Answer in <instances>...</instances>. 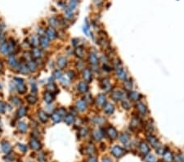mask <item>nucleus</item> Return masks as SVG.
<instances>
[{
  "mask_svg": "<svg viewBox=\"0 0 184 162\" xmlns=\"http://www.w3.org/2000/svg\"><path fill=\"white\" fill-rule=\"evenodd\" d=\"M39 42H40V44L43 48H47L49 44V42H48V39L47 37L45 36H42L39 38Z\"/></svg>",
  "mask_w": 184,
  "mask_h": 162,
  "instance_id": "nucleus-29",
  "label": "nucleus"
},
{
  "mask_svg": "<svg viewBox=\"0 0 184 162\" xmlns=\"http://www.w3.org/2000/svg\"><path fill=\"white\" fill-rule=\"evenodd\" d=\"M27 129V126L25 124V123L23 122H21V123H19V130L20 131H21V132H26V130Z\"/></svg>",
  "mask_w": 184,
  "mask_h": 162,
  "instance_id": "nucleus-37",
  "label": "nucleus"
},
{
  "mask_svg": "<svg viewBox=\"0 0 184 162\" xmlns=\"http://www.w3.org/2000/svg\"><path fill=\"white\" fill-rule=\"evenodd\" d=\"M88 61L93 66H97V64H98V58H97L96 54H94V53H90V54H89Z\"/></svg>",
  "mask_w": 184,
  "mask_h": 162,
  "instance_id": "nucleus-18",
  "label": "nucleus"
},
{
  "mask_svg": "<svg viewBox=\"0 0 184 162\" xmlns=\"http://www.w3.org/2000/svg\"><path fill=\"white\" fill-rule=\"evenodd\" d=\"M40 51H39V49L36 48V49H34V56L35 57H40Z\"/></svg>",
  "mask_w": 184,
  "mask_h": 162,
  "instance_id": "nucleus-48",
  "label": "nucleus"
},
{
  "mask_svg": "<svg viewBox=\"0 0 184 162\" xmlns=\"http://www.w3.org/2000/svg\"><path fill=\"white\" fill-rule=\"evenodd\" d=\"M101 88H102V89L105 90L106 92H109L111 89V85L110 83V80H109V79L105 78L101 81Z\"/></svg>",
  "mask_w": 184,
  "mask_h": 162,
  "instance_id": "nucleus-11",
  "label": "nucleus"
},
{
  "mask_svg": "<svg viewBox=\"0 0 184 162\" xmlns=\"http://www.w3.org/2000/svg\"><path fill=\"white\" fill-rule=\"evenodd\" d=\"M116 75L118 79H120V80H123V81L127 80V73L124 71V69L122 67V66L116 67Z\"/></svg>",
  "mask_w": 184,
  "mask_h": 162,
  "instance_id": "nucleus-3",
  "label": "nucleus"
},
{
  "mask_svg": "<svg viewBox=\"0 0 184 162\" xmlns=\"http://www.w3.org/2000/svg\"><path fill=\"white\" fill-rule=\"evenodd\" d=\"M87 162H97V160L95 158V157L91 156V157H89V158L87 160Z\"/></svg>",
  "mask_w": 184,
  "mask_h": 162,
  "instance_id": "nucleus-49",
  "label": "nucleus"
},
{
  "mask_svg": "<svg viewBox=\"0 0 184 162\" xmlns=\"http://www.w3.org/2000/svg\"><path fill=\"white\" fill-rule=\"evenodd\" d=\"M77 0H71L68 4V8L69 9H71V10H73L74 8H75L76 6H77Z\"/></svg>",
  "mask_w": 184,
  "mask_h": 162,
  "instance_id": "nucleus-33",
  "label": "nucleus"
},
{
  "mask_svg": "<svg viewBox=\"0 0 184 162\" xmlns=\"http://www.w3.org/2000/svg\"><path fill=\"white\" fill-rule=\"evenodd\" d=\"M52 119L55 123H58V122H60L61 120H62V115L59 114L58 112H55L52 115Z\"/></svg>",
  "mask_w": 184,
  "mask_h": 162,
  "instance_id": "nucleus-30",
  "label": "nucleus"
},
{
  "mask_svg": "<svg viewBox=\"0 0 184 162\" xmlns=\"http://www.w3.org/2000/svg\"><path fill=\"white\" fill-rule=\"evenodd\" d=\"M44 100H45V102L47 103H51L53 102L54 100V97L52 95V92H45V94H44Z\"/></svg>",
  "mask_w": 184,
  "mask_h": 162,
  "instance_id": "nucleus-25",
  "label": "nucleus"
},
{
  "mask_svg": "<svg viewBox=\"0 0 184 162\" xmlns=\"http://www.w3.org/2000/svg\"><path fill=\"white\" fill-rule=\"evenodd\" d=\"M19 149H21L23 152H26L27 151V148H26V146H25V145H22V144H19Z\"/></svg>",
  "mask_w": 184,
  "mask_h": 162,
  "instance_id": "nucleus-47",
  "label": "nucleus"
},
{
  "mask_svg": "<svg viewBox=\"0 0 184 162\" xmlns=\"http://www.w3.org/2000/svg\"><path fill=\"white\" fill-rule=\"evenodd\" d=\"M136 108L137 111H138V113L142 115H145L147 113V106L142 102H138L136 105Z\"/></svg>",
  "mask_w": 184,
  "mask_h": 162,
  "instance_id": "nucleus-7",
  "label": "nucleus"
},
{
  "mask_svg": "<svg viewBox=\"0 0 184 162\" xmlns=\"http://www.w3.org/2000/svg\"><path fill=\"white\" fill-rule=\"evenodd\" d=\"M122 106H123L124 109H125V110L128 111V110H129V109L131 108V104L129 103L128 101L124 100V101L122 102Z\"/></svg>",
  "mask_w": 184,
  "mask_h": 162,
  "instance_id": "nucleus-36",
  "label": "nucleus"
},
{
  "mask_svg": "<svg viewBox=\"0 0 184 162\" xmlns=\"http://www.w3.org/2000/svg\"><path fill=\"white\" fill-rule=\"evenodd\" d=\"M182 158H183V161H184V156H182Z\"/></svg>",
  "mask_w": 184,
  "mask_h": 162,
  "instance_id": "nucleus-54",
  "label": "nucleus"
},
{
  "mask_svg": "<svg viewBox=\"0 0 184 162\" xmlns=\"http://www.w3.org/2000/svg\"><path fill=\"white\" fill-rule=\"evenodd\" d=\"M0 50H1L2 52L6 53L8 51V47L7 45V43H3L1 45V48H0Z\"/></svg>",
  "mask_w": 184,
  "mask_h": 162,
  "instance_id": "nucleus-39",
  "label": "nucleus"
},
{
  "mask_svg": "<svg viewBox=\"0 0 184 162\" xmlns=\"http://www.w3.org/2000/svg\"><path fill=\"white\" fill-rule=\"evenodd\" d=\"M146 129L149 132V133H151L154 129V126H153V123L152 121H149L148 123H147L146 125H145Z\"/></svg>",
  "mask_w": 184,
  "mask_h": 162,
  "instance_id": "nucleus-34",
  "label": "nucleus"
},
{
  "mask_svg": "<svg viewBox=\"0 0 184 162\" xmlns=\"http://www.w3.org/2000/svg\"><path fill=\"white\" fill-rule=\"evenodd\" d=\"M62 83H63L64 85H69L70 84V81L67 80V79H66V78H63L62 80Z\"/></svg>",
  "mask_w": 184,
  "mask_h": 162,
  "instance_id": "nucleus-46",
  "label": "nucleus"
},
{
  "mask_svg": "<svg viewBox=\"0 0 184 162\" xmlns=\"http://www.w3.org/2000/svg\"><path fill=\"white\" fill-rule=\"evenodd\" d=\"M76 107H77V109L79 111H83L84 110L87 108V104H86V102L83 101V100H79L76 103Z\"/></svg>",
  "mask_w": 184,
  "mask_h": 162,
  "instance_id": "nucleus-20",
  "label": "nucleus"
},
{
  "mask_svg": "<svg viewBox=\"0 0 184 162\" xmlns=\"http://www.w3.org/2000/svg\"><path fill=\"white\" fill-rule=\"evenodd\" d=\"M39 118L43 123H45L48 120V115L47 113L45 111H39Z\"/></svg>",
  "mask_w": 184,
  "mask_h": 162,
  "instance_id": "nucleus-22",
  "label": "nucleus"
},
{
  "mask_svg": "<svg viewBox=\"0 0 184 162\" xmlns=\"http://www.w3.org/2000/svg\"><path fill=\"white\" fill-rule=\"evenodd\" d=\"M26 108L25 107H21V108H20V110H19V111H18V115L20 116V117H21V116H23V115H25V114H26Z\"/></svg>",
  "mask_w": 184,
  "mask_h": 162,
  "instance_id": "nucleus-41",
  "label": "nucleus"
},
{
  "mask_svg": "<svg viewBox=\"0 0 184 162\" xmlns=\"http://www.w3.org/2000/svg\"><path fill=\"white\" fill-rule=\"evenodd\" d=\"M147 140L149 142V144H150L151 146H152L153 147H156L158 146V144H159L158 138L156 136H154L152 134L148 135L147 137Z\"/></svg>",
  "mask_w": 184,
  "mask_h": 162,
  "instance_id": "nucleus-13",
  "label": "nucleus"
},
{
  "mask_svg": "<svg viewBox=\"0 0 184 162\" xmlns=\"http://www.w3.org/2000/svg\"><path fill=\"white\" fill-rule=\"evenodd\" d=\"M2 149L4 152L7 153V152H9L10 151H11L12 147H11V146H10V144L8 143V142H4V143L2 144Z\"/></svg>",
  "mask_w": 184,
  "mask_h": 162,
  "instance_id": "nucleus-31",
  "label": "nucleus"
},
{
  "mask_svg": "<svg viewBox=\"0 0 184 162\" xmlns=\"http://www.w3.org/2000/svg\"><path fill=\"white\" fill-rule=\"evenodd\" d=\"M124 97V92L120 90H116L111 92V98L114 102H119L121 101Z\"/></svg>",
  "mask_w": 184,
  "mask_h": 162,
  "instance_id": "nucleus-5",
  "label": "nucleus"
},
{
  "mask_svg": "<svg viewBox=\"0 0 184 162\" xmlns=\"http://www.w3.org/2000/svg\"><path fill=\"white\" fill-rule=\"evenodd\" d=\"M0 111L1 112L4 111V106L3 104V102H0Z\"/></svg>",
  "mask_w": 184,
  "mask_h": 162,
  "instance_id": "nucleus-51",
  "label": "nucleus"
},
{
  "mask_svg": "<svg viewBox=\"0 0 184 162\" xmlns=\"http://www.w3.org/2000/svg\"><path fill=\"white\" fill-rule=\"evenodd\" d=\"M86 152L88 155H93L96 152V148L93 144H88L86 147Z\"/></svg>",
  "mask_w": 184,
  "mask_h": 162,
  "instance_id": "nucleus-27",
  "label": "nucleus"
},
{
  "mask_svg": "<svg viewBox=\"0 0 184 162\" xmlns=\"http://www.w3.org/2000/svg\"><path fill=\"white\" fill-rule=\"evenodd\" d=\"M106 102V94H104V93H100V94H98L97 97V99H96V103L97 105L99 106H103L104 104Z\"/></svg>",
  "mask_w": 184,
  "mask_h": 162,
  "instance_id": "nucleus-12",
  "label": "nucleus"
},
{
  "mask_svg": "<svg viewBox=\"0 0 184 162\" xmlns=\"http://www.w3.org/2000/svg\"><path fill=\"white\" fill-rule=\"evenodd\" d=\"M139 150H140V152L142 155L147 156L150 152V147L145 142H141L139 143Z\"/></svg>",
  "mask_w": 184,
  "mask_h": 162,
  "instance_id": "nucleus-6",
  "label": "nucleus"
},
{
  "mask_svg": "<svg viewBox=\"0 0 184 162\" xmlns=\"http://www.w3.org/2000/svg\"><path fill=\"white\" fill-rule=\"evenodd\" d=\"M104 132L102 129H97L96 130H94L93 133V139L94 140H96V141H99V140H101L103 136H104Z\"/></svg>",
  "mask_w": 184,
  "mask_h": 162,
  "instance_id": "nucleus-10",
  "label": "nucleus"
},
{
  "mask_svg": "<svg viewBox=\"0 0 184 162\" xmlns=\"http://www.w3.org/2000/svg\"><path fill=\"white\" fill-rule=\"evenodd\" d=\"M102 162H112V161H111V159H109V158H107V157H106V158H103V159H102Z\"/></svg>",
  "mask_w": 184,
  "mask_h": 162,
  "instance_id": "nucleus-50",
  "label": "nucleus"
},
{
  "mask_svg": "<svg viewBox=\"0 0 184 162\" xmlns=\"http://www.w3.org/2000/svg\"><path fill=\"white\" fill-rule=\"evenodd\" d=\"M74 53H75V55L77 57L82 58L83 57V49L82 48H77L75 50H74Z\"/></svg>",
  "mask_w": 184,
  "mask_h": 162,
  "instance_id": "nucleus-32",
  "label": "nucleus"
},
{
  "mask_svg": "<svg viewBox=\"0 0 184 162\" xmlns=\"http://www.w3.org/2000/svg\"><path fill=\"white\" fill-rule=\"evenodd\" d=\"M124 88L127 90V91H131L132 88H133V81L131 80H124Z\"/></svg>",
  "mask_w": 184,
  "mask_h": 162,
  "instance_id": "nucleus-26",
  "label": "nucleus"
},
{
  "mask_svg": "<svg viewBox=\"0 0 184 162\" xmlns=\"http://www.w3.org/2000/svg\"><path fill=\"white\" fill-rule=\"evenodd\" d=\"M102 2H103V0H94V3H95L97 5L102 4Z\"/></svg>",
  "mask_w": 184,
  "mask_h": 162,
  "instance_id": "nucleus-52",
  "label": "nucleus"
},
{
  "mask_svg": "<svg viewBox=\"0 0 184 162\" xmlns=\"http://www.w3.org/2000/svg\"><path fill=\"white\" fill-rule=\"evenodd\" d=\"M128 98L133 102H137L141 99L142 95L139 92H136V91H129L128 92Z\"/></svg>",
  "mask_w": 184,
  "mask_h": 162,
  "instance_id": "nucleus-8",
  "label": "nucleus"
},
{
  "mask_svg": "<svg viewBox=\"0 0 184 162\" xmlns=\"http://www.w3.org/2000/svg\"><path fill=\"white\" fill-rule=\"evenodd\" d=\"M46 34H47V37L50 39H54L57 37V33L52 28H48L46 30Z\"/></svg>",
  "mask_w": 184,
  "mask_h": 162,
  "instance_id": "nucleus-19",
  "label": "nucleus"
},
{
  "mask_svg": "<svg viewBox=\"0 0 184 162\" xmlns=\"http://www.w3.org/2000/svg\"><path fill=\"white\" fill-rule=\"evenodd\" d=\"M145 161L146 162H156V157L154 156L153 155L147 154V156H146V158H145Z\"/></svg>",
  "mask_w": 184,
  "mask_h": 162,
  "instance_id": "nucleus-35",
  "label": "nucleus"
},
{
  "mask_svg": "<svg viewBox=\"0 0 184 162\" xmlns=\"http://www.w3.org/2000/svg\"><path fill=\"white\" fill-rule=\"evenodd\" d=\"M102 107H103V111L106 115H112L114 111H115V106L111 102H106Z\"/></svg>",
  "mask_w": 184,
  "mask_h": 162,
  "instance_id": "nucleus-4",
  "label": "nucleus"
},
{
  "mask_svg": "<svg viewBox=\"0 0 184 162\" xmlns=\"http://www.w3.org/2000/svg\"><path fill=\"white\" fill-rule=\"evenodd\" d=\"M105 133L107 137L111 140H115L118 137V131L113 126H109L105 129Z\"/></svg>",
  "mask_w": 184,
  "mask_h": 162,
  "instance_id": "nucleus-2",
  "label": "nucleus"
},
{
  "mask_svg": "<svg viewBox=\"0 0 184 162\" xmlns=\"http://www.w3.org/2000/svg\"><path fill=\"white\" fill-rule=\"evenodd\" d=\"M120 141L124 146H128L130 143V136L127 133H122L120 135Z\"/></svg>",
  "mask_w": 184,
  "mask_h": 162,
  "instance_id": "nucleus-9",
  "label": "nucleus"
},
{
  "mask_svg": "<svg viewBox=\"0 0 184 162\" xmlns=\"http://www.w3.org/2000/svg\"><path fill=\"white\" fill-rule=\"evenodd\" d=\"M50 24H51V26H52V27H56V26H57V25H58V21L55 18V17H53V18H51L50 19Z\"/></svg>",
  "mask_w": 184,
  "mask_h": 162,
  "instance_id": "nucleus-38",
  "label": "nucleus"
},
{
  "mask_svg": "<svg viewBox=\"0 0 184 162\" xmlns=\"http://www.w3.org/2000/svg\"><path fill=\"white\" fill-rule=\"evenodd\" d=\"M78 90L82 92V93H85L88 92V85L86 81H81L80 83H79L78 85Z\"/></svg>",
  "mask_w": 184,
  "mask_h": 162,
  "instance_id": "nucleus-16",
  "label": "nucleus"
},
{
  "mask_svg": "<svg viewBox=\"0 0 184 162\" xmlns=\"http://www.w3.org/2000/svg\"><path fill=\"white\" fill-rule=\"evenodd\" d=\"M125 152H126L125 149L118 145L114 146L111 149V154L115 157H116V158H120L121 156L125 154Z\"/></svg>",
  "mask_w": 184,
  "mask_h": 162,
  "instance_id": "nucleus-1",
  "label": "nucleus"
},
{
  "mask_svg": "<svg viewBox=\"0 0 184 162\" xmlns=\"http://www.w3.org/2000/svg\"><path fill=\"white\" fill-rule=\"evenodd\" d=\"M103 70H104V71H107V72H110V71L112 70V68L110 67L109 66H107L106 64H105V65L103 66Z\"/></svg>",
  "mask_w": 184,
  "mask_h": 162,
  "instance_id": "nucleus-45",
  "label": "nucleus"
},
{
  "mask_svg": "<svg viewBox=\"0 0 184 162\" xmlns=\"http://www.w3.org/2000/svg\"><path fill=\"white\" fill-rule=\"evenodd\" d=\"M101 146H102V147H101V149H102V151L106 149V145L104 144V143H102V144H101Z\"/></svg>",
  "mask_w": 184,
  "mask_h": 162,
  "instance_id": "nucleus-53",
  "label": "nucleus"
},
{
  "mask_svg": "<svg viewBox=\"0 0 184 162\" xmlns=\"http://www.w3.org/2000/svg\"><path fill=\"white\" fill-rule=\"evenodd\" d=\"M93 121L97 125H102L106 122V119L102 116H95L93 119Z\"/></svg>",
  "mask_w": 184,
  "mask_h": 162,
  "instance_id": "nucleus-21",
  "label": "nucleus"
},
{
  "mask_svg": "<svg viewBox=\"0 0 184 162\" xmlns=\"http://www.w3.org/2000/svg\"><path fill=\"white\" fill-rule=\"evenodd\" d=\"M27 100L29 103H34L36 102L37 98H36V97H34L33 95H29V96L27 97Z\"/></svg>",
  "mask_w": 184,
  "mask_h": 162,
  "instance_id": "nucleus-40",
  "label": "nucleus"
},
{
  "mask_svg": "<svg viewBox=\"0 0 184 162\" xmlns=\"http://www.w3.org/2000/svg\"><path fill=\"white\" fill-rule=\"evenodd\" d=\"M66 64H67L66 58H65L63 57H61L58 58V60H57V66L60 67L61 69H62V68H64L65 66H66Z\"/></svg>",
  "mask_w": 184,
  "mask_h": 162,
  "instance_id": "nucleus-23",
  "label": "nucleus"
},
{
  "mask_svg": "<svg viewBox=\"0 0 184 162\" xmlns=\"http://www.w3.org/2000/svg\"><path fill=\"white\" fill-rule=\"evenodd\" d=\"M163 159H164V160H165V162H171L173 160V156L172 154V152L170 151H168V148L165 150V152H164Z\"/></svg>",
  "mask_w": 184,
  "mask_h": 162,
  "instance_id": "nucleus-14",
  "label": "nucleus"
},
{
  "mask_svg": "<svg viewBox=\"0 0 184 162\" xmlns=\"http://www.w3.org/2000/svg\"><path fill=\"white\" fill-rule=\"evenodd\" d=\"M83 76L84 80L86 82H91L93 80V76H92V72L89 69H84L83 71Z\"/></svg>",
  "mask_w": 184,
  "mask_h": 162,
  "instance_id": "nucleus-15",
  "label": "nucleus"
},
{
  "mask_svg": "<svg viewBox=\"0 0 184 162\" xmlns=\"http://www.w3.org/2000/svg\"><path fill=\"white\" fill-rule=\"evenodd\" d=\"M140 125H141L140 119H139V118L137 117V116L133 117L132 119V120H131L130 126L133 128V129H137V128H138L139 126H140Z\"/></svg>",
  "mask_w": 184,
  "mask_h": 162,
  "instance_id": "nucleus-17",
  "label": "nucleus"
},
{
  "mask_svg": "<svg viewBox=\"0 0 184 162\" xmlns=\"http://www.w3.org/2000/svg\"><path fill=\"white\" fill-rule=\"evenodd\" d=\"M157 162H162V161H157Z\"/></svg>",
  "mask_w": 184,
  "mask_h": 162,
  "instance_id": "nucleus-55",
  "label": "nucleus"
},
{
  "mask_svg": "<svg viewBox=\"0 0 184 162\" xmlns=\"http://www.w3.org/2000/svg\"><path fill=\"white\" fill-rule=\"evenodd\" d=\"M88 129H85V128H83V129H80V134H81L82 136H86L87 134H88Z\"/></svg>",
  "mask_w": 184,
  "mask_h": 162,
  "instance_id": "nucleus-43",
  "label": "nucleus"
},
{
  "mask_svg": "<svg viewBox=\"0 0 184 162\" xmlns=\"http://www.w3.org/2000/svg\"><path fill=\"white\" fill-rule=\"evenodd\" d=\"M53 75H54V77H55V78L59 79V78H61V77L62 76V72H61L60 71L57 70V71H54Z\"/></svg>",
  "mask_w": 184,
  "mask_h": 162,
  "instance_id": "nucleus-42",
  "label": "nucleus"
},
{
  "mask_svg": "<svg viewBox=\"0 0 184 162\" xmlns=\"http://www.w3.org/2000/svg\"><path fill=\"white\" fill-rule=\"evenodd\" d=\"M30 146L34 150H39V149H40L41 148V144H40V142H39L38 140L36 139H32L30 141Z\"/></svg>",
  "mask_w": 184,
  "mask_h": 162,
  "instance_id": "nucleus-24",
  "label": "nucleus"
},
{
  "mask_svg": "<svg viewBox=\"0 0 184 162\" xmlns=\"http://www.w3.org/2000/svg\"><path fill=\"white\" fill-rule=\"evenodd\" d=\"M93 100V97H92V96L90 95V94H87L86 95V97H85V102L86 103L87 102H91V101Z\"/></svg>",
  "mask_w": 184,
  "mask_h": 162,
  "instance_id": "nucleus-44",
  "label": "nucleus"
},
{
  "mask_svg": "<svg viewBox=\"0 0 184 162\" xmlns=\"http://www.w3.org/2000/svg\"><path fill=\"white\" fill-rule=\"evenodd\" d=\"M65 122L66 123L67 125H72L74 122V117L71 114H68L65 117Z\"/></svg>",
  "mask_w": 184,
  "mask_h": 162,
  "instance_id": "nucleus-28",
  "label": "nucleus"
}]
</instances>
